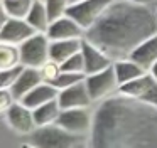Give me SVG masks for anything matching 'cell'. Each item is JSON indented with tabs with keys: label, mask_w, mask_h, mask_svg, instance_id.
I'll list each match as a JSON object with an SVG mask.
<instances>
[{
	"label": "cell",
	"mask_w": 157,
	"mask_h": 148,
	"mask_svg": "<svg viewBox=\"0 0 157 148\" xmlns=\"http://www.w3.org/2000/svg\"><path fill=\"white\" fill-rule=\"evenodd\" d=\"M21 49L15 44L2 42L0 40V69L21 66Z\"/></svg>",
	"instance_id": "21"
},
{
	"label": "cell",
	"mask_w": 157,
	"mask_h": 148,
	"mask_svg": "<svg viewBox=\"0 0 157 148\" xmlns=\"http://www.w3.org/2000/svg\"><path fill=\"white\" fill-rule=\"evenodd\" d=\"M4 7L7 10L9 17L14 19H25L29 13V10L32 9L34 0H2Z\"/></svg>",
	"instance_id": "22"
},
{
	"label": "cell",
	"mask_w": 157,
	"mask_h": 148,
	"mask_svg": "<svg viewBox=\"0 0 157 148\" xmlns=\"http://www.w3.org/2000/svg\"><path fill=\"white\" fill-rule=\"evenodd\" d=\"M81 42H83V39L51 40V44H49V59L61 66L66 59H69L71 56H75L76 52L81 50Z\"/></svg>",
	"instance_id": "16"
},
{
	"label": "cell",
	"mask_w": 157,
	"mask_h": 148,
	"mask_svg": "<svg viewBox=\"0 0 157 148\" xmlns=\"http://www.w3.org/2000/svg\"><path fill=\"white\" fill-rule=\"evenodd\" d=\"M46 3V9H48L49 19L54 20L58 17L66 15L69 5H71V0H42Z\"/></svg>",
	"instance_id": "24"
},
{
	"label": "cell",
	"mask_w": 157,
	"mask_h": 148,
	"mask_svg": "<svg viewBox=\"0 0 157 148\" xmlns=\"http://www.w3.org/2000/svg\"><path fill=\"white\" fill-rule=\"evenodd\" d=\"M85 140L86 136L71 133L66 128L59 126L58 123L37 126L31 133L32 146H39V148H71V146H78Z\"/></svg>",
	"instance_id": "3"
},
{
	"label": "cell",
	"mask_w": 157,
	"mask_h": 148,
	"mask_svg": "<svg viewBox=\"0 0 157 148\" xmlns=\"http://www.w3.org/2000/svg\"><path fill=\"white\" fill-rule=\"evenodd\" d=\"M7 20H9V13H7V10H5V7H4V2L0 0V30L4 29V25L7 24Z\"/></svg>",
	"instance_id": "29"
},
{
	"label": "cell",
	"mask_w": 157,
	"mask_h": 148,
	"mask_svg": "<svg viewBox=\"0 0 157 148\" xmlns=\"http://www.w3.org/2000/svg\"><path fill=\"white\" fill-rule=\"evenodd\" d=\"M112 2L115 0H81V2L71 3L66 13L73 17L86 30L100 19V15L108 9Z\"/></svg>",
	"instance_id": "7"
},
{
	"label": "cell",
	"mask_w": 157,
	"mask_h": 148,
	"mask_svg": "<svg viewBox=\"0 0 157 148\" xmlns=\"http://www.w3.org/2000/svg\"><path fill=\"white\" fill-rule=\"evenodd\" d=\"M36 30L25 19H14L9 17L7 24L4 25V29L0 30V40L9 44H15L21 46L24 40H27L31 35H34Z\"/></svg>",
	"instance_id": "13"
},
{
	"label": "cell",
	"mask_w": 157,
	"mask_h": 148,
	"mask_svg": "<svg viewBox=\"0 0 157 148\" xmlns=\"http://www.w3.org/2000/svg\"><path fill=\"white\" fill-rule=\"evenodd\" d=\"M86 77V74H81V72H69V71H61L54 79L51 81V84L54 87H58L59 91L64 89V87H69L73 84L79 83Z\"/></svg>",
	"instance_id": "23"
},
{
	"label": "cell",
	"mask_w": 157,
	"mask_h": 148,
	"mask_svg": "<svg viewBox=\"0 0 157 148\" xmlns=\"http://www.w3.org/2000/svg\"><path fill=\"white\" fill-rule=\"evenodd\" d=\"M58 101L63 109H68V108H90V104L93 103L85 79L69 87L61 89L58 94Z\"/></svg>",
	"instance_id": "12"
},
{
	"label": "cell",
	"mask_w": 157,
	"mask_h": 148,
	"mask_svg": "<svg viewBox=\"0 0 157 148\" xmlns=\"http://www.w3.org/2000/svg\"><path fill=\"white\" fill-rule=\"evenodd\" d=\"M22 69H24L22 64L15 67H9V69H0V89H10L19 74L22 72Z\"/></svg>",
	"instance_id": "25"
},
{
	"label": "cell",
	"mask_w": 157,
	"mask_h": 148,
	"mask_svg": "<svg viewBox=\"0 0 157 148\" xmlns=\"http://www.w3.org/2000/svg\"><path fill=\"white\" fill-rule=\"evenodd\" d=\"M117 93L128 98H135V99H140L144 103L152 104V106L157 108V81L154 79V76L149 71L145 74H142L140 77H137V79L120 84Z\"/></svg>",
	"instance_id": "6"
},
{
	"label": "cell",
	"mask_w": 157,
	"mask_h": 148,
	"mask_svg": "<svg viewBox=\"0 0 157 148\" xmlns=\"http://www.w3.org/2000/svg\"><path fill=\"white\" fill-rule=\"evenodd\" d=\"M61 111H63V108H61V104H59V101L52 99V101H48V103L34 108L32 113H34V120H36V123H37V126H46V124L58 123Z\"/></svg>",
	"instance_id": "19"
},
{
	"label": "cell",
	"mask_w": 157,
	"mask_h": 148,
	"mask_svg": "<svg viewBox=\"0 0 157 148\" xmlns=\"http://www.w3.org/2000/svg\"><path fill=\"white\" fill-rule=\"evenodd\" d=\"M95 148H157V108L117 93L93 113Z\"/></svg>",
	"instance_id": "1"
},
{
	"label": "cell",
	"mask_w": 157,
	"mask_h": 148,
	"mask_svg": "<svg viewBox=\"0 0 157 148\" xmlns=\"http://www.w3.org/2000/svg\"><path fill=\"white\" fill-rule=\"evenodd\" d=\"M76 2H81V0H71V3H76Z\"/></svg>",
	"instance_id": "32"
},
{
	"label": "cell",
	"mask_w": 157,
	"mask_h": 148,
	"mask_svg": "<svg viewBox=\"0 0 157 148\" xmlns=\"http://www.w3.org/2000/svg\"><path fill=\"white\" fill-rule=\"evenodd\" d=\"M157 34V9L152 3L115 0L86 29L85 39L95 44L113 59H127L132 50Z\"/></svg>",
	"instance_id": "2"
},
{
	"label": "cell",
	"mask_w": 157,
	"mask_h": 148,
	"mask_svg": "<svg viewBox=\"0 0 157 148\" xmlns=\"http://www.w3.org/2000/svg\"><path fill=\"white\" fill-rule=\"evenodd\" d=\"M39 69H41V74H42L46 83H51V81L61 72V66H59L58 62H54V61H51V59H49L42 67H39Z\"/></svg>",
	"instance_id": "27"
},
{
	"label": "cell",
	"mask_w": 157,
	"mask_h": 148,
	"mask_svg": "<svg viewBox=\"0 0 157 148\" xmlns=\"http://www.w3.org/2000/svg\"><path fill=\"white\" fill-rule=\"evenodd\" d=\"M81 54H83V59H85V74L100 72V71L106 69L113 64V59L108 54L103 52L100 47H96L90 40H86L85 37H83V42H81Z\"/></svg>",
	"instance_id": "11"
},
{
	"label": "cell",
	"mask_w": 157,
	"mask_h": 148,
	"mask_svg": "<svg viewBox=\"0 0 157 148\" xmlns=\"http://www.w3.org/2000/svg\"><path fill=\"white\" fill-rule=\"evenodd\" d=\"M155 9H157V3H155Z\"/></svg>",
	"instance_id": "33"
},
{
	"label": "cell",
	"mask_w": 157,
	"mask_h": 148,
	"mask_svg": "<svg viewBox=\"0 0 157 148\" xmlns=\"http://www.w3.org/2000/svg\"><path fill=\"white\" fill-rule=\"evenodd\" d=\"M85 83H86V87H88V93L91 96L93 103L106 99L108 96H112L113 93L118 91V79H117L113 64L110 67H106V69L100 71V72L86 74Z\"/></svg>",
	"instance_id": "5"
},
{
	"label": "cell",
	"mask_w": 157,
	"mask_h": 148,
	"mask_svg": "<svg viewBox=\"0 0 157 148\" xmlns=\"http://www.w3.org/2000/svg\"><path fill=\"white\" fill-rule=\"evenodd\" d=\"M128 2H133V3H152L154 0H128Z\"/></svg>",
	"instance_id": "31"
},
{
	"label": "cell",
	"mask_w": 157,
	"mask_h": 148,
	"mask_svg": "<svg viewBox=\"0 0 157 148\" xmlns=\"http://www.w3.org/2000/svg\"><path fill=\"white\" fill-rule=\"evenodd\" d=\"M5 118H7L9 126L19 135H31L37 128L32 109L25 106L22 101H15L5 113Z\"/></svg>",
	"instance_id": "9"
},
{
	"label": "cell",
	"mask_w": 157,
	"mask_h": 148,
	"mask_svg": "<svg viewBox=\"0 0 157 148\" xmlns=\"http://www.w3.org/2000/svg\"><path fill=\"white\" fill-rule=\"evenodd\" d=\"M49 44L51 39L44 32H36L19 46L21 62L27 67H42L49 61Z\"/></svg>",
	"instance_id": "4"
},
{
	"label": "cell",
	"mask_w": 157,
	"mask_h": 148,
	"mask_svg": "<svg viewBox=\"0 0 157 148\" xmlns=\"http://www.w3.org/2000/svg\"><path fill=\"white\" fill-rule=\"evenodd\" d=\"M42 81H44V77H42L41 69H39V67H27V66H24L22 72L19 74V77L15 79L14 86L10 87V91H12V94H14L15 99L21 101L22 98L29 93V91L34 89V87L37 86V84H41Z\"/></svg>",
	"instance_id": "14"
},
{
	"label": "cell",
	"mask_w": 157,
	"mask_h": 148,
	"mask_svg": "<svg viewBox=\"0 0 157 148\" xmlns=\"http://www.w3.org/2000/svg\"><path fill=\"white\" fill-rule=\"evenodd\" d=\"M128 57L137 64H140L145 71H150V67L157 62V34L140 42Z\"/></svg>",
	"instance_id": "15"
},
{
	"label": "cell",
	"mask_w": 157,
	"mask_h": 148,
	"mask_svg": "<svg viewBox=\"0 0 157 148\" xmlns=\"http://www.w3.org/2000/svg\"><path fill=\"white\" fill-rule=\"evenodd\" d=\"M61 71H69V72H81L85 74V59H83L81 50L76 52L75 56H71L69 59H66L61 64Z\"/></svg>",
	"instance_id": "26"
},
{
	"label": "cell",
	"mask_w": 157,
	"mask_h": 148,
	"mask_svg": "<svg viewBox=\"0 0 157 148\" xmlns=\"http://www.w3.org/2000/svg\"><path fill=\"white\" fill-rule=\"evenodd\" d=\"M25 20L34 27L36 32H44L46 34V32H48V29H49V24H51L48 9H46V3L42 2V0H34L32 9L29 10Z\"/></svg>",
	"instance_id": "20"
},
{
	"label": "cell",
	"mask_w": 157,
	"mask_h": 148,
	"mask_svg": "<svg viewBox=\"0 0 157 148\" xmlns=\"http://www.w3.org/2000/svg\"><path fill=\"white\" fill-rule=\"evenodd\" d=\"M86 30L76 22L73 17H69L68 13L63 17L51 20L48 29V37L51 40H59V39H83Z\"/></svg>",
	"instance_id": "10"
},
{
	"label": "cell",
	"mask_w": 157,
	"mask_h": 148,
	"mask_svg": "<svg viewBox=\"0 0 157 148\" xmlns=\"http://www.w3.org/2000/svg\"><path fill=\"white\" fill-rule=\"evenodd\" d=\"M149 72H150V74H152V76H154V79H155V81H157V62H155V64H154V66H152V67H150V71H149Z\"/></svg>",
	"instance_id": "30"
},
{
	"label": "cell",
	"mask_w": 157,
	"mask_h": 148,
	"mask_svg": "<svg viewBox=\"0 0 157 148\" xmlns=\"http://www.w3.org/2000/svg\"><path fill=\"white\" fill-rule=\"evenodd\" d=\"M58 124L79 136H86L93 128V113L88 108H68L59 114Z\"/></svg>",
	"instance_id": "8"
},
{
	"label": "cell",
	"mask_w": 157,
	"mask_h": 148,
	"mask_svg": "<svg viewBox=\"0 0 157 148\" xmlns=\"http://www.w3.org/2000/svg\"><path fill=\"white\" fill-rule=\"evenodd\" d=\"M58 94H59V89H58V87H54L51 83H46V81H42V83L37 84L34 89L29 91V93L25 94V96L22 98L21 101H22V103H24L27 108L34 109V108L41 106V104L48 103V101L58 99Z\"/></svg>",
	"instance_id": "17"
},
{
	"label": "cell",
	"mask_w": 157,
	"mask_h": 148,
	"mask_svg": "<svg viewBox=\"0 0 157 148\" xmlns=\"http://www.w3.org/2000/svg\"><path fill=\"white\" fill-rule=\"evenodd\" d=\"M15 98L12 94L10 89H0V114H5L9 111V108L15 103Z\"/></svg>",
	"instance_id": "28"
},
{
	"label": "cell",
	"mask_w": 157,
	"mask_h": 148,
	"mask_svg": "<svg viewBox=\"0 0 157 148\" xmlns=\"http://www.w3.org/2000/svg\"><path fill=\"white\" fill-rule=\"evenodd\" d=\"M113 67H115V74H117V79H118V86L128 83V81L137 79V77H140L142 74L147 72L140 64H137L135 61H132L130 57L115 61V62H113Z\"/></svg>",
	"instance_id": "18"
}]
</instances>
